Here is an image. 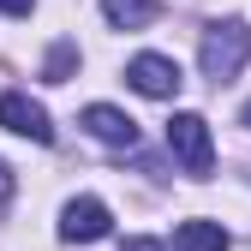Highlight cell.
Instances as JSON below:
<instances>
[{"instance_id": "cell-1", "label": "cell", "mask_w": 251, "mask_h": 251, "mask_svg": "<svg viewBox=\"0 0 251 251\" xmlns=\"http://www.w3.org/2000/svg\"><path fill=\"white\" fill-rule=\"evenodd\" d=\"M245 60H251V30L239 18H215L203 30V48H198V66L209 84H233L245 72Z\"/></svg>"}, {"instance_id": "cell-7", "label": "cell", "mask_w": 251, "mask_h": 251, "mask_svg": "<svg viewBox=\"0 0 251 251\" xmlns=\"http://www.w3.org/2000/svg\"><path fill=\"white\" fill-rule=\"evenodd\" d=\"M227 227L222 222H179L174 227V251H227Z\"/></svg>"}, {"instance_id": "cell-3", "label": "cell", "mask_w": 251, "mask_h": 251, "mask_svg": "<svg viewBox=\"0 0 251 251\" xmlns=\"http://www.w3.org/2000/svg\"><path fill=\"white\" fill-rule=\"evenodd\" d=\"M126 84H132L138 96H155V102H174L185 78H179V66H174L168 54H138L132 66H126Z\"/></svg>"}, {"instance_id": "cell-2", "label": "cell", "mask_w": 251, "mask_h": 251, "mask_svg": "<svg viewBox=\"0 0 251 251\" xmlns=\"http://www.w3.org/2000/svg\"><path fill=\"white\" fill-rule=\"evenodd\" d=\"M168 150H174V162L192 174V179H203V174L215 168L209 120H203V114H174V120H168Z\"/></svg>"}, {"instance_id": "cell-11", "label": "cell", "mask_w": 251, "mask_h": 251, "mask_svg": "<svg viewBox=\"0 0 251 251\" xmlns=\"http://www.w3.org/2000/svg\"><path fill=\"white\" fill-rule=\"evenodd\" d=\"M120 251H168V245H162V239H126Z\"/></svg>"}, {"instance_id": "cell-9", "label": "cell", "mask_w": 251, "mask_h": 251, "mask_svg": "<svg viewBox=\"0 0 251 251\" xmlns=\"http://www.w3.org/2000/svg\"><path fill=\"white\" fill-rule=\"evenodd\" d=\"M72 66H78V54H72L66 42H60V48L48 54V84H66V72H72Z\"/></svg>"}, {"instance_id": "cell-8", "label": "cell", "mask_w": 251, "mask_h": 251, "mask_svg": "<svg viewBox=\"0 0 251 251\" xmlns=\"http://www.w3.org/2000/svg\"><path fill=\"white\" fill-rule=\"evenodd\" d=\"M102 18L114 30H144L155 24V0H102Z\"/></svg>"}, {"instance_id": "cell-10", "label": "cell", "mask_w": 251, "mask_h": 251, "mask_svg": "<svg viewBox=\"0 0 251 251\" xmlns=\"http://www.w3.org/2000/svg\"><path fill=\"white\" fill-rule=\"evenodd\" d=\"M0 12H6V18H30V12H36V0H0Z\"/></svg>"}, {"instance_id": "cell-6", "label": "cell", "mask_w": 251, "mask_h": 251, "mask_svg": "<svg viewBox=\"0 0 251 251\" xmlns=\"http://www.w3.org/2000/svg\"><path fill=\"white\" fill-rule=\"evenodd\" d=\"M84 126H90V138H102L114 150H132L138 144V120L126 114V108H114V102H90L84 108Z\"/></svg>"}, {"instance_id": "cell-13", "label": "cell", "mask_w": 251, "mask_h": 251, "mask_svg": "<svg viewBox=\"0 0 251 251\" xmlns=\"http://www.w3.org/2000/svg\"><path fill=\"white\" fill-rule=\"evenodd\" d=\"M245 132H251V102H245Z\"/></svg>"}, {"instance_id": "cell-12", "label": "cell", "mask_w": 251, "mask_h": 251, "mask_svg": "<svg viewBox=\"0 0 251 251\" xmlns=\"http://www.w3.org/2000/svg\"><path fill=\"white\" fill-rule=\"evenodd\" d=\"M12 185H18V179H12V168H6V162H0V203H6V198H12Z\"/></svg>"}, {"instance_id": "cell-4", "label": "cell", "mask_w": 251, "mask_h": 251, "mask_svg": "<svg viewBox=\"0 0 251 251\" xmlns=\"http://www.w3.org/2000/svg\"><path fill=\"white\" fill-rule=\"evenodd\" d=\"M108 227H114V215H108V203H102V198H72L66 209H60V239H66V245L108 239Z\"/></svg>"}, {"instance_id": "cell-5", "label": "cell", "mask_w": 251, "mask_h": 251, "mask_svg": "<svg viewBox=\"0 0 251 251\" xmlns=\"http://www.w3.org/2000/svg\"><path fill=\"white\" fill-rule=\"evenodd\" d=\"M0 126H6V132H18V138H30V144H48V138H54L48 108L30 102L24 90H6V96H0Z\"/></svg>"}]
</instances>
